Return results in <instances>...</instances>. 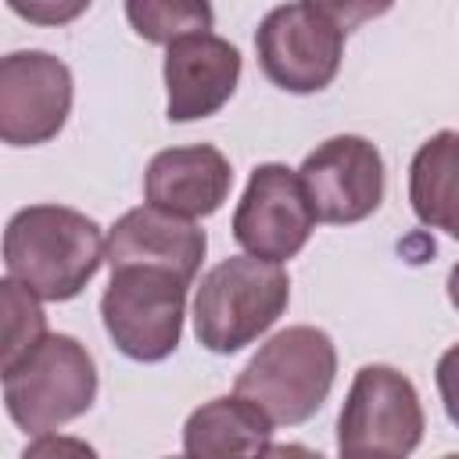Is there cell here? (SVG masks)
<instances>
[{
    "mask_svg": "<svg viewBox=\"0 0 459 459\" xmlns=\"http://www.w3.org/2000/svg\"><path fill=\"white\" fill-rule=\"evenodd\" d=\"M100 226L68 204H29L4 230L7 280L32 290L39 301H72L86 290L104 262Z\"/></svg>",
    "mask_w": 459,
    "mask_h": 459,
    "instance_id": "obj_1",
    "label": "cell"
},
{
    "mask_svg": "<svg viewBox=\"0 0 459 459\" xmlns=\"http://www.w3.org/2000/svg\"><path fill=\"white\" fill-rule=\"evenodd\" d=\"M337 380V348L319 326H287L273 333L237 373L233 394L258 405L273 427L312 420Z\"/></svg>",
    "mask_w": 459,
    "mask_h": 459,
    "instance_id": "obj_2",
    "label": "cell"
},
{
    "mask_svg": "<svg viewBox=\"0 0 459 459\" xmlns=\"http://www.w3.org/2000/svg\"><path fill=\"white\" fill-rule=\"evenodd\" d=\"M290 301V276L276 262L233 255L212 265L194 294L197 344L215 355H233L255 344Z\"/></svg>",
    "mask_w": 459,
    "mask_h": 459,
    "instance_id": "obj_3",
    "label": "cell"
},
{
    "mask_svg": "<svg viewBox=\"0 0 459 459\" xmlns=\"http://www.w3.org/2000/svg\"><path fill=\"white\" fill-rule=\"evenodd\" d=\"M369 14L344 4H280L255 29V54L262 75L287 93L326 90L344 57L348 18Z\"/></svg>",
    "mask_w": 459,
    "mask_h": 459,
    "instance_id": "obj_4",
    "label": "cell"
},
{
    "mask_svg": "<svg viewBox=\"0 0 459 459\" xmlns=\"http://www.w3.org/2000/svg\"><path fill=\"white\" fill-rule=\"evenodd\" d=\"M97 398V366L72 333H47L22 362L4 369V405L25 434H50L90 412Z\"/></svg>",
    "mask_w": 459,
    "mask_h": 459,
    "instance_id": "obj_5",
    "label": "cell"
},
{
    "mask_svg": "<svg viewBox=\"0 0 459 459\" xmlns=\"http://www.w3.org/2000/svg\"><path fill=\"white\" fill-rule=\"evenodd\" d=\"M186 280L169 269L122 265L100 294V319L111 344L133 362H161L179 348Z\"/></svg>",
    "mask_w": 459,
    "mask_h": 459,
    "instance_id": "obj_6",
    "label": "cell"
},
{
    "mask_svg": "<svg viewBox=\"0 0 459 459\" xmlns=\"http://www.w3.org/2000/svg\"><path fill=\"white\" fill-rule=\"evenodd\" d=\"M423 405L412 380L384 362H369L355 373L337 416V448L344 455H387L405 459L423 441Z\"/></svg>",
    "mask_w": 459,
    "mask_h": 459,
    "instance_id": "obj_7",
    "label": "cell"
},
{
    "mask_svg": "<svg viewBox=\"0 0 459 459\" xmlns=\"http://www.w3.org/2000/svg\"><path fill=\"white\" fill-rule=\"evenodd\" d=\"M316 230V212L301 186V176L280 161L255 165L233 212V240L262 262L283 265L294 258Z\"/></svg>",
    "mask_w": 459,
    "mask_h": 459,
    "instance_id": "obj_8",
    "label": "cell"
},
{
    "mask_svg": "<svg viewBox=\"0 0 459 459\" xmlns=\"http://www.w3.org/2000/svg\"><path fill=\"white\" fill-rule=\"evenodd\" d=\"M72 111V72L50 50L0 57V140L11 147L50 143Z\"/></svg>",
    "mask_w": 459,
    "mask_h": 459,
    "instance_id": "obj_9",
    "label": "cell"
},
{
    "mask_svg": "<svg viewBox=\"0 0 459 459\" xmlns=\"http://www.w3.org/2000/svg\"><path fill=\"white\" fill-rule=\"evenodd\" d=\"M298 176L316 222L351 226L369 219L384 201V158L366 136L355 133L323 140L305 154Z\"/></svg>",
    "mask_w": 459,
    "mask_h": 459,
    "instance_id": "obj_10",
    "label": "cell"
},
{
    "mask_svg": "<svg viewBox=\"0 0 459 459\" xmlns=\"http://www.w3.org/2000/svg\"><path fill=\"white\" fill-rule=\"evenodd\" d=\"M161 75L169 90V122H197L230 104L240 82V50L215 32H197L165 50Z\"/></svg>",
    "mask_w": 459,
    "mask_h": 459,
    "instance_id": "obj_11",
    "label": "cell"
},
{
    "mask_svg": "<svg viewBox=\"0 0 459 459\" xmlns=\"http://www.w3.org/2000/svg\"><path fill=\"white\" fill-rule=\"evenodd\" d=\"M233 186L230 158L215 143L158 151L143 172V201L179 219H204L222 208Z\"/></svg>",
    "mask_w": 459,
    "mask_h": 459,
    "instance_id": "obj_12",
    "label": "cell"
},
{
    "mask_svg": "<svg viewBox=\"0 0 459 459\" xmlns=\"http://www.w3.org/2000/svg\"><path fill=\"white\" fill-rule=\"evenodd\" d=\"M204 251H208V237L197 222L169 215L151 204H140V208H129L111 226L104 262H108V269H122V265L169 269L179 280L194 283V276L204 262Z\"/></svg>",
    "mask_w": 459,
    "mask_h": 459,
    "instance_id": "obj_13",
    "label": "cell"
},
{
    "mask_svg": "<svg viewBox=\"0 0 459 459\" xmlns=\"http://www.w3.org/2000/svg\"><path fill=\"white\" fill-rule=\"evenodd\" d=\"M269 448L273 420L240 394L212 398L197 405L183 423L186 459H262Z\"/></svg>",
    "mask_w": 459,
    "mask_h": 459,
    "instance_id": "obj_14",
    "label": "cell"
},
{
    "mask_svg": "<svg viewBox=\"0 0 459 459\" xmlns=\"http://www.w3.org/2000/svg\"><path fill=\"white\" fill-rule=\"evenodd\" d=\"M409 204L423 226L445 230L452 240L459 237V133L455 129L434 133L412 154Z\"/></svg>",
    "mask_w": 459,
    "mask_h": 459,
    "instance_id": "obj_15",
    "label": "cell"
},
{
    "mask_svg": "<svg viewBox=\"0 0 459 459\" xmlns=\"http://www.w3.org/2000/svg\"><path fill=\"white\" fill-rule=\"evenodd\" d=\"M126 18L140 39L172 47L176 39L208 32L215 11L197 0H129Z\"/></svg>",
    "mask_w": 459,
    "mask_h": 459,
    "instance_id": "obj_16",
    "label": "cell"
},
{
    "mask_svg": "<svg viewBox=\"0 0 459 459\" xmlns=\"http://www.w3.org/2000/svg\"><path fill=\"white\" fill-rule=\"evenodd\" d=\"M0 305H4V369H11L32 348H39L50 330H47V316L39 308V298L32 290H25L22 283L4 280L0 283Z\"/></svg>",
    "mask_w": 459,
    "mask_h": 459,
    "instance_id": "obj_17",
    "label": "cell"
},
{
    "mask_svg": "<svg viewBox=\"0 0 459 459\" xmlns=\"http://www.w3.org/2000/svg\"><path fill=\"white\" fill-rule=\"evenodd\" d=\"M22 459H100L97 448L72 434H39L25 445Z\"/></svg>",
    "mask_w": 459,
    "mask_h": 459,
    "instance_id": "obj_18",
    "label": "cell"
},
{
    "mask_svg": "<svg viewBox=\"0 0 459 459\" xmlns=\"http://www.w3.org/2000/svg\"><path fill=\"white\" fill-rule=\"evenodd\" d=\"M434 380H437V394H441V405H445L448 420L459 427V344H452L448 351H441L437 369H434Z\"/></svg>",
    "mask_w": 459,
    "mask_h": 459,
    "instance_id": "obj_19",
    "label": "cell"
},
{
    "mask_svg": "<svg viewBox=\"0 0 459 459\" xmlns=\"http://www.w3.org/2000/svg\"><path fill=\"white\" fill-rule=\"evenodd\" d=\"M90 4H72V7H61V11H54V7H36V4H18V0H11V11H18V14H25V18H36V22H65V18H75L79 11H86Z\"/></svg>",
    "mask_w": 459,
    "mask_h": 459,
    "instance_id": "obj_20",
    "label": "cell"
},
{
    "mask_svg": "<svg viewBox=\"0 0 459 459\" xmlns=\"http://www.w3.org/2000/svg\"><path fill=\"white\" fill-rule=\"evenodd\" d=\"M262 459H323L316 448L308 445H298V441H283V445H273Z\"/></svg>",
    "mask_w": 459,
    "mask_h": 459,
    "instance_id": "obj_21",
    "label": "cell"
},
{
    "mask_svg": "<svg viewBox=\"0 0 459 459\" xmlns=\"http://www.w3.org/2000/svg\"><path fill=\"white\" fill-rule=\"evenodd\" d=\"M445 287H448V301H452V308L459 312V262L448 269V283H445Z\"/></svg>",
    "mask_w": 459,
    "mask_h": 459,
    "instance_id": "obj_22",
    "label": "cell"
},
{
    "mask_svg": "<svg viewBox=\"0 0 459 459\" xmlns=\"http://www.w3.org/2000/svg\"><path fill=\"white\" fill-rule=\"evenodd\" d=\"M341 459H387V455H344L341 452Z\"/></svg>",
    "mask_w": 459,
    "mask_h": 459,
    "instance_id": "obj_23",
    "label": "cell"
},
{
    "mask_svg": "<svg viewBox=\"0 0 459 459\" xmlns=\"http://www.w3.org/2000/svg\"><path fill=\"white\" fill-rule=\"evenodd\" d=\"M441 459H459V452H448V455H441Z\"/></svg>",
    "mask_w": 459,
    "mask_h": 459,
    "instance_id": "obj_24",
    "label": "cell"
},
{
    "mask_svg": "<svg viewBox=\"0 0 459 459\" xmlns=\"http://www.w3.org/2000/svg\"><path fill=\"white\" fill-rule=\"evenodd\" d=\"M172 459H186V455H172Z\"/></svg>",
    "mask_w": 459,
    "mask_h": 459,
    "instance_id": "obj_25",
    "label": "cell"
},
{
    "mask_svg": "<svg viewBox=\"0 0 459 459\" xmlns=\"http://www.w3.org/2000/svg\"><path fill=\"white\" fill-rule=\"evenodd\" d=\"M455 240H459V237H455Z\"/></svg>",
    "mask_w": 459,
    "mask_h": 459,
    "instance_id": "obj_26",
    "label": "cell"
}]
</instances>
